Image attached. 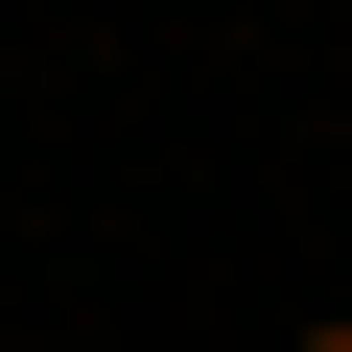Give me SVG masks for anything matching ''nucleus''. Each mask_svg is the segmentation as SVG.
Instances as JSON below:
<instances>
[{
  "instance_id": "1",
  "label": "nucleus",
  "mask_w": 352,
  "mask_h": 352,
  "mask_svg": "<svg viewBox=\"0 0 352 352\" xmlns=\"http://www.w3.org/2000/svg\"><path fill=\"white\" fill-rule=\"evenodd\" d=\"M282 352H352V305H329V329H282Z\"/></svg>"
}]
</instances>
